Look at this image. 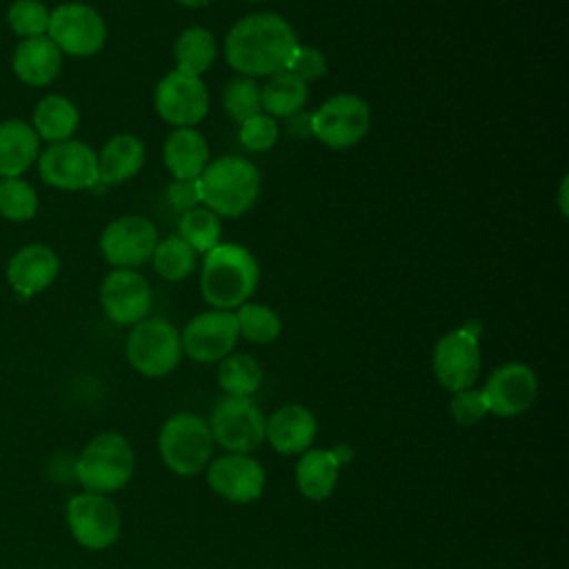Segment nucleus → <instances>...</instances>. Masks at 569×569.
I'll return each instance as SVG.
<instances>
[{"label": "nucleus", "mask_w": 569, "mask_h": 569, "mask_svg": "<svg viewBox=\"0 0 569 569\" xmlns=\"http://www.w3.org/2000/svg\"><path fill=\"white\" fill-rule=\"evenodd\" d=\"M300 44L293 27L278 13L258 11L240 18L224 38V58L247 78H269L284 71Z\"/></svg>", "instance_id": "f257e3e1"}, {"label": "nucleus", "mask_w": 569, "mask_h": 569, "mask_svg": "<svg viewBox=\"0 0 569 569\" xmlns=\"http://www.w3.org/2000/svg\"><path fill=\"white\" fill-rule=\"evenodd\" d=\"M260 280L256 256L236 242H218L204 253L200 291L211 309H238L249 302Z\"/></svg>", "instance_id": "f03ea898"}, {"label": "nucleus", "mask_w": 569, "mask_h": 569, "mask_svg": "<svg viewBox=\"0 0 569 569\" xmlns=\"http://www.w3.org/2000/svg\"><path fill=\"white\" fill-rule=\"evenodd\" d=\"M200 200L216 216L238 218L260 196V171L242 156H222L204 167L198 178Z\"/></svg>", "instance_id": "7ed1b4c3"}, {"label": "nucleus", "mask_w": 569, "mask_h": 569, "mask_svg": "<svg viewBox=\"0 0 569 569\" xmlns=\"http://www.w3.org/2000/svg\"><path fill=\"white\" fill-rule=\"evenodd\" d=\"M136 467V453L131 442L118 431H104L93 436L80 458L76 460V478L84 491L113 493L122 489Z\"/></svg>", "instance_id": "20e7f679"}, {"label": "nucleus", "mask_w": 569, "mask_h": 569, "mask_svg": "<svg viewBox=\"0 0 569 569\" xmlns=\"http://www.w3.org/2000/svg\"><path fill=\"white\" fill-rule=\"evenodd\" d=\"M213 436L209 422L196 413L167 418L158 433V451L167 469L178 476H196L213 458Z\"/></svg>", "instance_id": "39448f33"}, {"label": "nucleus", "mask_w": 569, "mask_h": 569, "mask_svg": "<svg viewBox=\"0 0 569 569\" xmlns=\"http://www.w3.org/2000/svg\"><path fill=\"white\" fill-rule=\"evenodd\" d=\"M124 349L129 365L147 378L171 373L182 358L180 333L167 318H142L136 322Z\"/></svg>", "instance_id": "423d86ee"}, {"label": "nucleus", "mask_w": 569, "mask_h": 569, "mask_svg": "<svg viewBox=\"0 0 569 569\" xmlns=\"http://www.w3.org/2000/svg\"><path fill=\"white\" fill-rule=\"evenodd\" d=\"M267 418L251 398L224 396L209 416L213 442L227 453H251L264 442Z\"/></svg>", "instance_id": "0eeeda50"}, {"label": "nucleus", "mask_w": 569, "mask_h": 569, "mask_svg": "<svg viewBox=\"0 0 569 569\" xmlns=\"http://www.w3.org/2000/svg\"><path fill=\"white\" fill-rule=\"evenodd\" d=\"M371 124L367 100L356 93H338L325 100L311 113V131L329 149H349L358 144Z\"/></svg>", "instance_id": "6e6552de"}, {"label": "nucleus", "mask_w": 569, "mask_h": 569, "mask_svg": "<svg viewBox=\"0 0 569 569\" xmlns=\"http://www.w3.org/2000/svg\"><path fill=\"white\" fill-rule=\"evenodd\" d=\"M47 38L62 53L87 58L104 47L107 24L93 7L84 2H64L51 9Z\"/></svg>", "instance_id": "1a4fd4ad"}, {"label": "nucleus", "mask_w": 569, "mask_h": 569, "mask_svg": "<svg viewBox=\"0 0 569 569\" xmlns=\"http://www.w3.org/2000/svg\"><path fill=\"white\" fill-rule=\"evenodd\" d=\"M38 173L53 189H89L98 184V153L80 140L53 142L38 156Z\"/></svg>", "instance_id": "9d476101"}, {"label": "nucleus", "mask_w": 569, "mask_h": 569, "mask_svg": "<svg viewBox=\"0 0 569 569\" xmlns=\"http://www.w3.org/2000/svg\"><path fill=\"white\" fill-rule=\"evenodd\" d=\"M67 525L82 547L100 551L118 540L122 518L104 493L82 491L67 505Z\"/></svg>", "instance_id": "9b49d317"}, {"label": "nucleus", "mask_w": 569, "mask_h": 569, "mask_svg": "<svg viewBox=\"0 0 569 569\" xmlns=\"http://www.w3.org/2000/svg\"><path fill=\"white\" fill-rule=\"evenodd\" d=\"M153 107L158 116L176 129L196 127L209 113V91L198 76L169 71L156 87Z\"/></svg>", "instance_id": "f8f14e48"}, {"label": "nucleus", "mask_w": 569, "mask_h": 569, "mask_svg": "<svg viewBox=\"0 0 569 569\" xmlns=\"http://www.w3.org/2000/svg\"><path fill=\"white\" fill-rule=\"evenodd\" d=\"M433 376L447 391L456 393L476 385L480 376V338L465 327L445 333L433 347Z\"/></svg>", "instance_id": "ddd939ff"}, {"label": "nucleus", "mask_w": 569, "mask_h": 569, "mask_svg": "<svg viewBox=\"0 0 569 569\" xmlns=\"http://www.w3.org/2000/svg\"><path fill=\"white\" fill-rule=\"evenodd\" d=\"M240 338L236 313L211 309L193 316L180 333L182 353L191 360L211 365L227 358Z\"/></svg>", "instance_id": "4468645a"}, {"label": "nucleus", "mask_w": 569, "mask_h": 569, "mask_svg": "<svg viewBox=\"0 0 569 569\" xmlns=\"http://www.w3.org/2000/svg\"><path fill=\"white\" fill-rule=\"evenodd\" d=\"M158 244V229L142 216H122L111 220L100 236V251L118 269H131L147 260Z\"/></svg>", "instance_id": "2eb2a0df"}, {"label": "nucleus", "mask_w": 569, "mask_h": 569, "mask_svg": "<svg viewBox=\"0 0 569 569\" xmlns=\"http://www.w3.org/2000/svg\"><path fill=\"white\" fill-rule=\"evenodd\" d=\"M264 469L249 453H224L207 465V485L227 502L249 505L264 491Z\"/></svg>", "instance_id": "dca6fc26"}, {"label": "nucleus", "mask_w": 569, "mask_h": 569, "mask_svg": "<svg viewBox=\"0 0 569 569\" xmlns=\"http://www.w3.org/2000/svg\"><path fill=\"white\" fill-rule=\"evenodd\" d=\"M489 413L513 418L525 413L538 396V378L531 367L522 362H507L498 367L480 389Z\"/></svg>", "instance_id": "f3484780"}, {"label": "nucleus", "mask_w": 569, "mask_h": 569, "mask_svg": "<svg viewBox=\"0 0 569 569\" xmlns=\"http://www.w3.org/2000/svg\"><path fill=\"white\" fill-rule=\"evenodd\" d=\"M100 302L116 325H136L147 318L151 287L133 269H116L100 284Z\"/></svg>", "instance_id": "a211bd4d"}, {"label": "nucleus", "mask_w": 569, "mask_h": 569, "mask_svg": "<svg viewBox=\"0 0 569 569\" xmlns=\"http://www.w3.org/2000/svg\"><path fill=\"white\" fill-rule=\"evenodd\" d=\"M318 433L316 416L296 402L278 407L264 425V440L282 456H300L311 449Z\"/></svg>", "instance_id": "6ab92c4d"}, {"label": "nucleus", "mask_w": 569, "mask_h": 569, "mask_svg": "<svg viewBox=\"0 0 569 569\" xmlns=\"http://www.w3.org/2000/svg\"><path fill=\"white\" fill-rule=\"evenodd\" d=\"M60 271L56 251L47 244H27L13 253L7 264V280L20 296L44 291Z\"/></svg>", "instance_id": "aec40b11"}, {"label": "nucleus", "mask_w": 569, "mask_h": 569, "mask_svg": "<svg viewBox=\"0 0 569 569\" xmlns=\"http://www.w3.org/2000/svg\"><path fill=\"white\" fill-rule=\"evenodd\" d=\"M11 67L24 84L44 87L58 78L62 69V51L47 36L24 38L13 51Z\"/></svg>", "instance_id": "412c9836"}, {"label": "nucleus", "mask_w": 569, "mask_h": 569, "mask_svg": "<svg viewBox=\"0 0 569 569\" xmlns=\"http://www.w3.org/2000/svg\"><path fill=\"white\" fill-rule=\"evenodd\" d=\"M162 160L173 180H198L209 164V144L193 127L173 129L164 140Z\"/></svg>", "instance_id": "4be33fe9"}, {"label": "nucleus", "mask_w": 569, "mask_h": 569, "mask_svg": "<svg viewBox=\"0 0 569 569\" xmlns=\"http://www.w3.org/2000/svg\"><path fill=\"white\" fill-rule=\"evenodd\" d=\"M340 465L342 458L338 451L307 449L305 453H300V460L296 462L298 491L311 502L327 500L338 485Z\"/></svg>", "instance_id": "5701e85b"}, {"label": "nucleus", "mask_w": 569, "mask_h": 569, "mask_svg": "<svg viewBox=\"0 0 569 569\" xmlns=\"http://www.w3.org/2000/svg\"><path fill=\"white\" fill-rule=\"evenodd\" d=\"M144 142L133 133L111 136L98 153V182L120 184L133 176L144 164Z\"/></svg>", "instance_id": "b1692460"}, {"label": "nucleus", "mask_w": 569, "mask_h": 569, "mask_svg": "<svg viewBox=\"0 0 569 569\" xmlns=\"http://www.w3.org/2000/svg\"><path fill=\"white\" fill-rule=\"evenodd\" d=\"M40 156V138L24 120L0 122V178H20Z\"/></svg>", "instance_id": "393cba45"}, {"label": "nucleus", "mask_w": 569, "mask_h": 569, "mask_svg": "<svg viewBox=\"0 0 569 569\" xmlns=\"http://www.w3.org/2000/svg\"><path fill=\"white\" fill-rule=\"evenodd\" d=\"M309 98V84L302 82L291 71H278L267 78L264 87H260V102L262 113L271 118H289L298 111H302L305 102Z\"/></svg>", "instance_id": "a878e982"}, {"label": "nucleus", "mask_w": 569, "mask_h": 569, "mask_svg": "<svg viewBox=\"0 0 569 569\" xmlns=\"http://www.w3.org/2000/svg\"><path fill=\"white\" fill-rule=\"evenodd\" d=\"M80 122V113L78 107L64 98V96H47L36 104L33 111V131L38 133V138L47 140V142H62V140H71V136L76 133Z\"/></svg>", "instance_id": "bb28decb"}, {"label": "nucleus", "mask_w": 569, "mask_h": 569, "mask_svg": "<svg viewBox=\"0 0 569 569\" xmlns=\"http://www.w3.org/2000/svg\"><path fill=\"white\" fill-rule=\"evenodd\" d=\"M176 69L189 76H202L216 60V38L204 27H187L173 44Z\"/></svg>", "instance_id": "cd10ccee"}, {"label": "nucleus", "mask_w": 569, "mask_h": 569, "mask_svg": "<svg viewBox=\"0 0 569 569\" xmlns=\"http://www.w3.org/2000/svg\"><path fill=\"white\" fill-rule=\"evenodd\" d=\"M218 385L224 396L251 398L262 385V367L249 353H229L218 365Z\"/></svg>", "instance_id": "c85d7f7f"}, {"label": "nucleus", "mask_w": 569, "mask_h": 569, "mask_svg": "<svg viewBox=\"0 0 569 569\" xmlns=\"http://www.w3.org/2000/svg\"><path fill=\"white\" fill-rule=\"evenodd\" d=\"M178 236L196 251V253H207L211 251L222 236V224L220 216H216L211 209L204 204H198L189 211H184L178 220Z\"/></svg>", "instance_id": "c756f323"}, {"label": "nucleus", "mask_w": 569, "mask_h": 569, "mask_svg": "<svg viewBox=\"0 0 569 569\" xmlns=\"http://www.w3.org/2000/svg\"><path fill=\"white\" fill-rule=\"evenodd\" d=\"M196 258L198 253L180 236H167L164 240H158L151 253L153 269L158 271L160 278L169 282L189 278L196 269Z\"/></svg>", "instance_id": "7c9ffc66"}, {"label": "nucleus", "mask_w": 569, "mask_h": 569, "mask_svg": "<svg viewBox=\"0 0 569 569\" xmlns=\"http://www.w3.org/2000/svg\"><path fill=\"white\" fill-rule=\"evenodd\" d=\"M236 322H238L240 336L253 345H269L278 340L282 331L280 316L271 307L260 302L240 305L236 311Z\"/></svg>", "instance_id": "2f4dec72"}, {"label": "nucleus", "mask_w": 569, "mask_h": 569, "mask_svg": "<svg viewBox=\"0 0 569 569\" xmlns=\"http://www.w3.org/2000/svg\"><path fill=\"white\" fill-rule=\"evenodd\" d=\"M222 109L233 122H244L247 118L262 111L260 102V87L253 78L238 76L229 80L222 89Z\"/></svg>", "instance_id": "473e14b6"}, {"label": "nucleus", "mask_w": 569, "mask_h": 569, "mask_svg": "<svg viewBox=\"0 0 569 569\" xmlns=\"http://www.w3.org/2000/svg\"><path fill=\"white\" fill-rule=\"evenodd\" d=\"M38 211V193L22 178L0 180V216L13 222L31 220Z\"/></svg>", "instance_id": "72a5a7b5"}, {"label": "nucleus", "mask_w": 569, "mask_h": 569, "mask_svg": "<svg viewBox=\"0 0 569 569\" xmlns=\"http://www.w3.org/2000/svg\"><path fill=\"white\" fill-rule=\"evenodd\" d=\"M49 13L51 9L40 0H16L9 7L7 20L18 36L36 38V36H47Z\"/></svg>", "instance_id": "f704fd0d"}, {"label": "nucleus", "mask_w": 569, "mask_h": 569, "mask_svg": "<svg viewBox=\"0 0 569 569\" xmlns=\"http://www.w3.org/2000/svg\"><path fill=\"white\" fill-rule=\"evenodd\" d=\"M278 136H280V127H278L276 118H271L262 111L247 118L244 122H240V142L249 151L262 153V151L273 149V144L278 142Z\"/></svg>", "instance_id": "c9c22d12"}, {"label": "nucleus", "mask_w": 569, "mask_h": 569, "mask_svg": "<svg viewBox=\"0 0 569 569\" xmlns=\"http://www.w3.org/2000/svg\"><path fill=\"white\" fill-rule=\"evenodd\" d=\"M449 411H451V418L462 427H473V425H478L480 420H485L489 416L482 391L473 389V387L456 391L451 396Z\"/></svg>", "instance_id": "e433bc0d"}, {"label": "nucleus", "mask_w": 569, "mask_h": 569, "mask_svg": "<svg viewBox=\"0 0 569 569\" xmlns=\"http://www.w3.org/2000/svg\"><path fill=\"white\" fill-rule=\"evenodd\" d=\"M287 71H291L293 76H298L302 82L309 84L327 76V58L320 49L311 44H298L287 64Z\"/></svg>", "instance_id": "4c0bfd02"}, {"label": "nucleus", "mask_w": 569, "mask_h": 569, "mask_svg": "<svg viewBox=\"0 0 569 569\" xmlns=\"http://www.w3.org/2000/svg\"><path fill=\"white\" fill-rule=\"evenodd\" d=\"M167 202L180 213L202 204L198 180H171L167 187Z\"/></svg>", "instance_id": "58836bf2"}, {"label": "nucleus", "mask_w": 569, "mask_h": 569, "mask_svg": "<svg viewBox=\"0 0 569 569\" xmlns=\"http://www.w3.org/2000/svg\"><path fill=\"white\" fill-rule=\"evenodd\" d=\"M284 122H287V129H289V133L293 138H309V136H313V131H311V113L298 111V113L284 118Z\"/></svg>", "instance_id": "ea45409f"}, {"label": "nucleus", "mask_w": 569, "mask_h": 569, "mask_svg": "<svg viewBox=\"0 0 569 569\" xmlns=\"http://www.w3.org/2000/svg\"><path fill=\"white\" fill-rule=\"evenodd\" d=\"M567 189H569V178L562 176L560 180V187H558V207H560V213L567 218L569 213V202H567Z\"/></svg>", "instance_id": "a19ab883"}, {"label": "nucleus", "mask_w": 569, "mask_h": 569, "mask_svg": "<svg viewBox=\"0 0 569 569\" xmlns=\"http://www.w3.org/2000/svg\"><path fill=\"white\" fill-rule=\"evenodd\" d=\"M176 2L182 4V7H187V9H202V7L211 4L213 0H176Z\"/></svg>", "instance_id": "79ce46f5"}, {"label": "nucleus", "mask_w": 569, "mask_h": 569, "mask_svg": "<svg viewBox=\"0 0 569 569\" xmlns=\"http://www.w3.org/2000/svg\"><path fill=\"white\" fill-rule=\"evenodd\" d=\"M244 2H262V0H244Z\"/></svg>", "instance_id": "37998d69"}]
</instances>
